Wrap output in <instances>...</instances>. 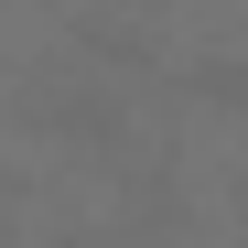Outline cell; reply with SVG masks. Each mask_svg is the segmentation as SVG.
Returning a JSON list of instances; mask_svg holds the SVG:
<instances>
[{
    "mask_svg": "<svg viewBox=\"0 0 248 248\" xmlns=\"http://www.w3.org/2000/svg\"><path fill=\"white\" fill-rule=\"evenodd\" d=\"M194 97H216V108H248V65H194Z\"/></svg>",
    "mask_w": 248,
    "mask_h": 248,
    "instance_id": "cell-1",
    "label": "cell"
},
{
    "mask_svg": "<svg viewBox=\"0 0 248 248\" xmlns=\"http://www.w3.org/2000/svg\"><path fill=\"white\" fill-rule=\"evenodd\" d=\"M237 216H248V184H237Z\"/></svg>",
    "mask_w": 248,
    "mask_h": 248,
    "instance_id": "cell-2",
    "label": "cell"
},
{
    "mask_svg": "<svg viewBox=\"0 0 248 248\" xmlns=\"http://www.w3.org/2000/svg\"><path fill=\"white\" fill-rule=\"evenodd\" d=\"M108 11H130V0H108Z\"/></svg>",
    "mask_w": 248,
    "mask_h": 248,
    "instance_id": "cell-3",
    "label": "cell"
}]
</instances>
